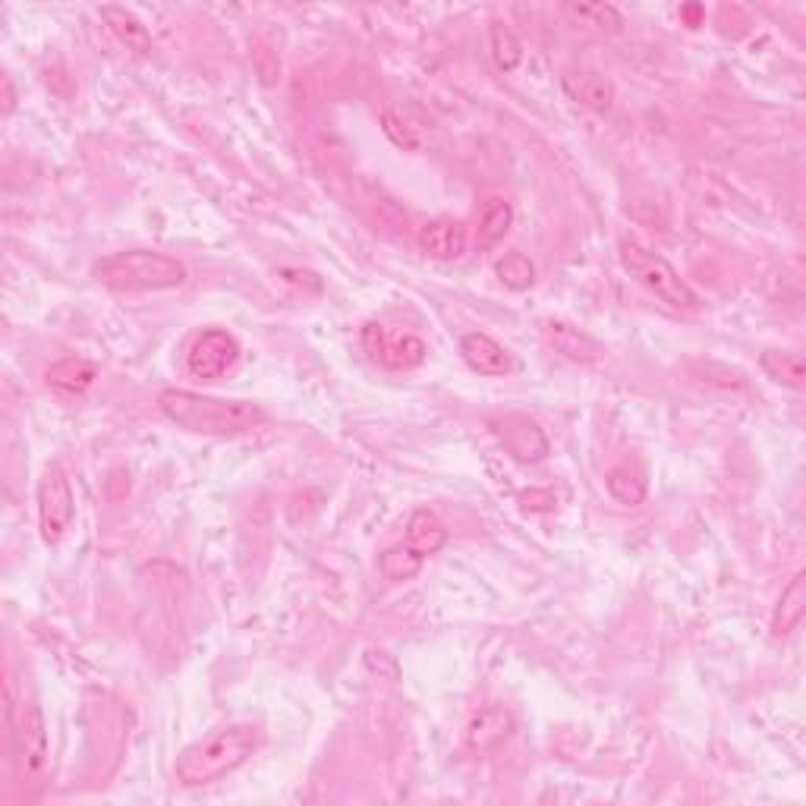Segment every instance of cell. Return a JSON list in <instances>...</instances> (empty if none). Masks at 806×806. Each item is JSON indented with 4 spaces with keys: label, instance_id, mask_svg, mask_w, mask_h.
I'll return each instance as SVG.
<instances>
[{
    "label": "cell",
    "instance_id": "cell-13",
    "mask_svg": "<svg viewBox=\"0 0 806 806\" xmlns=\"http://www.w3.org/2000/svg\"><path fill=\"white\" fill-rule=\"evenodd\" d=\"M542 331L549 337L551 347H554L561 356L573 359V363L590 366V363H599V359L605 356L602 344H599L595 337H590L586 331H580V328H573V325H564V322H545Z\"/></svg>",
    "mask_w": 806,
    "mask_h": 806
},
{
    "label": "cell",
    "instance_id": "cell-12",
    "mask_svg": "<svg viewBox=\"0 0 806 806\" xmlns=\"http://www.w3.org/2000/svg\"><path fill=\"white\" fill-rule=\"evenodd\" d=\"M460 354L463 363L472 373L486 375V378H498V375L511 373V356L508 350L494 340V337L482 335V331H470L460 337Z\"/></svg>",
    "mask_w": 806,
    "mask_h": 806
},
{
    "label": "cell",
    "instance_id": "cell-22",
    "mask_svg": "<svg viewBox=\"0 0 806 806\" xmlns=\"http://www.w3.org/2000/svg\"><path fill=\"white\" fill-rule=\"evenodd\" d=\"M422 564H426V554H419L414 545H391V549L381 554V573L391 583L414 580L416 573L422 571Z\"/></svg>",
    "mask_w": 806,
    "mask_h": 806
},
{
    "label": "cell",
    "instance_id": "cell-2",
    "mask_svg": "<svg viewBox=\"0 0 806 806\" xmlns=\"http://www.w3.org/2000/svg\"><path fill=\"white\" fill-rule=\"evenodd\" d=\"M262 744L256 725H231L183 749L174 763V775L183 787H202L227 778L231 772L246 766Z\"/></svg>",
    "mask_w": 806,
    "mask_h": 806
},
{
    "label": "cell",
    "instance_id": "cell-8",
    "mask_svg": "<svg viewBox=\"0 0 806 806\" xmlns=\"http://www.w3.org/2000/svg\"><path fill=\"white\" fill-rule=\"evenodd\" d=\"M363 347L369 350L373 359H378L381 366H388L394 373H407L422 366L426 359V344L416 335H397L388 337V331L381 325H366L363 328Z\"/></svg>",
    "mask_w": 806,
    "mask_h": 806
},
{
    "label": "cell",
    "instance_id": "cell-4",
    "mask_svg": "<svg viewBox=\"0 0 806 806\" xmlns=\"http://www.w3.org/2000/svg\"><path fill=\"white\" fill-rule=\"evenodd\" d=\"M621 265L628 268L630 275L636 277L652 296H659L665 306L671 309H681V313H696L700 309V296L693 294L684 277L677 275V268L671 265L669 258L659 256L646 249L643 243L636 239H621Z\"/></svg>",
    "mask_w": 806,
    "mask_h": 806
},
{
    "label": "cell",
    "instance_id": "cell-24",
    "mask_svg": "<svg viewBox=\"0 0 806 806\" xmlns=\"http://www.w3.org/2000/svg\"><path fill=\"white\" fill-rule=\"evenodd\" d=\"M564 13L573 22L595 25V29H609V32H618L624 25V17L611 3H564Z\"/></svg>",
    "mask_w": 806,
    "mask_h": 806
},
{
    "label": "cell",
    "instance_id": "cell-29",
    "mask_svg": "<svg viewBox=\"0 0 806 806\" xmlns=\"http://www.w3.org/2000/svg\"><path fill=\"white\" fill-rule=\"evenodd\" d=\"M681 17H684L690 25H700V20H703V7H684V10H681Z\"/></svg>",
    "mask_w": 806,
    "mask_h": 806
},
{
    "label": "cell",
    "instance_id": "cell-21",
    "mask_svg": "<svg viewBox=\"0 0 806 806\" xmlns=\"http://www.w3.org/2000/svg\"><path fill=\"white\" fill-rule=\"evenodd\" d=\"M605 486H609L611 498H614L618 504H628V508L643 504V501H646V492H650L646 479H643L640 472L630 470V467H614V470H609Z\"/></svg>",
    "mask_w": 806,
    "mask_h": 806
},
{
    "label": "cell",
    "instance_id": "cell-19",
    "mask_svg": "<svg viewBox=\"0 0 806 806\" xmlns=\"http://www.w3.org/2000/svg\"><path fill=\"white\" fill-rule=\"evenodd\" d=\"M759 366L763 373L775 381V385H785L790 391H804L806 385V366L800 354H790V350H766L759 356Z\"/></svg>",
    "mask_w": 806,
    "mask_h": 806
},
{
    "label": "cell",
    "instance_id": "cell-27",
    "mask_svg": "<svg viewBox=\"0 0 806 806\" xmlns=\"http://www.w3.org/2000/svg\"><path fill=\"white\" fill-rule=\"evenodd\" d=\"M381 123H385V136L391 139L394 145H400V149L414 152L416 139L410 136V130H404V126H400V123L394 120V114H385V118H381Z\"/></svg>",
    "mask_w": 806,
    "mask_h": 806
},
{
    "label": "cell",
    "instance_id": "cell-15",
    "mask_svg": "<svg viewBox=\"0 0 806 806\" xmlns=\"http://www.w3.org/2000/svg\"><path fill=\"white\" fill-rule=\"evenodd\" d=\"M101 20L108 22V29L114 32V39L126 48V51H136V54H152L155 41L152 32L142 25L136 13H130L126 7H101Z\"/></svg>",
    "mask_w": 806,
    "mask_h": 806
},
{
    "label": "cell",
    "instance_id": "cell-1",
    "mask_svg": "<svg viewBox=\"0 0 806 806\" xmlns=\"http://www.w3.org/2000/svg\"><path fill=\"white\" fill-rule=\"evenodd\" d=\"M157 407L177 429L193 435H246L268 422V414L253 400L212 397L183 388L157 394Z\"/></svg>",
    "mask_w": 806,
    "mask_h": 806
},
{
    "label": "cell",
    "instance_id": "cell-17",
    "mask_svg": "<svg viewBox=\"0 0 806 806\" xmlns=\"http://www.w3.org/2000/svg\"><path fill=\"white\" fill-rule=\"evenodd\" d=\"M513 224V208L508 198H489L482 217H479V227H476V246L479 249H492L498 246L504 236L511 234Z\"/></svg>",
    "mask_w": 806,
    "mask_h": 806
},
{
    "label": "cell",
    "instance_id": "cell-3",
    "mask_svg": "<svg viewBox=\"0 0 806 806\" xmlns=\"http://www.w3.org/2000/svg\"><path fill=\"white\" fill-rule=\"evenodd\" d=\"M92 277L114 294H161V290L183 287L190 272L180 258L167 253L126 249V253L99 258L92 265Z\"/></svg>",
    "mask_w": 806,
    "mask_h": 806
},
{
    "label": "cell",
    "instance_id": "cell-10",
    "mask_svg": "<svg viewBox=\"0 0 806 806\" xmlns=\"http://www.w3.org/2000/svg\"><path fill=\"white\" fill-rule=\"evenodd\" d=\"M419 249L426 253L429 258H438V262H453L467 253V243H470V234H467V224L463 221H453V217H435L429 224L419 227V236H416Z\"/></svg>",
    "mask_w": 806,
    "mask_h": 806
},
{
    "label": "cell",
    "instance_id": "cell-7",
    "mask_svg": "<svg viewBox=\"0 0 806 806\" xmlns=\"http://www.w3.org/2000/svg\"><path fill=\"white\" fill-rule=\"evenodd\" d=\"M239 363V340L224 328H208L190 344L186 354V369L193 378L202 381H217Z\"/></svg>",
    "mask_w": 806,
    "mask_h": 806
},
{
    "label": "cell",
    "instance_id": "cell-6",
    "mask_svg": "<svg viewBox=\"0 0 806 806\" xmlns=\"http://www.w3.org/2000/svg\"><path fill=\"white\" fill-rule=\"evenodd\" d=\"M76 517L73 486L60 463H51L39 479V530L44 545H58Z\"/></svg>",
    "mask_w": 806,
    "mask_h": 806
},
{
    "label": "cell",
    "instance_id": "cell-23",
    "mask_svg": "<svg viewBox=\"0 0 806 806\" xmlns=\"http://www.w3.org/2000/svg\"><path fill=\"white\" fill-rule=\"evenodd\" d=\"M494 275H498V280L508 290L523 294V290H530L532 284H535V265L523 253H504V256L494 262Z\"/></svg>",
    "mask_w": 806,
    "mask_h": 806
},
{
    "label": "cell",
    "instance_id": "cell-26",
    "mask_svg": "<svg viewBox=\"0 0 806 806\" xmlns=\"http://www.w3.org/2000/svg\"><path fill=\"white\" fill-rule=\"evenodd\" d=\"M520 511H527V513H549L554 511V504H558V498H554V492H549V489H530V492H523L520 498Z\"/></svg>",
    "mask_w": 806,
    "mask_h": 806
},
{
    "label": "cell",
    "instance_id": "cell-20",
    "mask_svg": "<svg viewBox=\"0 0 806 806\" xmlns=\"http://www.w3.org/2000/svg\"><path fill=\"white\" fill-rule=\"evenodd\" d=\"M489 51H492L494 67L501 73H513L520 67V60H523V44L513 35L511 25H504V22L489 25Z\"/></svg>",
    "mask_w": 806,
    "mask_h": 806
},
{
    "label": "cell",
    "instance_id": "cell-11",
    "mask_svg": "<svg viewBox=\"0 0 806 806\" xmlns=\"http://www.w3.org/2000/svg\"><path fill=\"white\" fill-rule=\"evenodd\" d=\"M513 712L501 703L479 708L467 725V744L472 753H492L513 734Z\"/></svg>",
    "mask_w": 806,
    "mask_h": 806
},
{
    "label": "cell",
    "instance_id": "cell-5",
    "mask_svg": "<svg viewBox=\"0 0 806 806\" xmlns=\"http://www.w3.org/2000/svg\"><path fill=\"white\" fill-rule=\"evenodd\" d=\"M7 725L17 753V766L25 778H35L48 759V731L44 715L32 696H25L13 681H7Z\"/></svg>",
    "mask_w": 806,
    "mask_h": 806
},
{
    "label": "cell",
    "instance_id": "cell-16",
    "mask_svg": "<svg viewBox=\"0 0 806 806\" xmlns=\"http://www.w3.org/2000/svg\"><path fill=\"white\" fill-rule=\"evenodd\" d=\"M44 381H48L54 391L85 394L95 381H99V369H95L89 359H60V363H54V366L44 373Z\"/></svg>",
    "mask_w": 806,
    "mask_h": 806
},
{
    "label": "cell",
    "instance_id": "cell-28",
    "mask_svg": "<svg viewBox=\"0 0 806 806\" xmlns=\"http://www.w3.org/2000/svg\"><path fill=\"white\" fill-rule=\"evenodd\" d=\"M17 108V95H13V79L3 76V118H10Z\"/></svg>",
    "mask_w": 806,
    "mask_h": 806
},
{
    "label": "cell",
    "instance_id": "cell-18",
    "mask_svg": "<svg viewBox=\"0 0 806 806\" xmlns=\"http://www.w3.org/2000/svg\"><path fill=\"white\" fill-rule=\"evenodd\" d=\"M407 545H414L419 554L429 558V554L448 545V530H445V523L432 511H416L407 520Z\"/></svg>",
    "mask_w": 806,
    "mask_h": 806
},
{
    "label": "cell",
    "instance_id": "cell-9",
    "mask_svg": "<svg viewBox=\"0 0 806 806\" xmlns=\"http://www.w3.org/2000/svg\"><path fill=\"white\" fill-rule=\"evenodd\" d=\"M492 426L517 463H539V460H545V453H549V438H545V432L532 422L530 416L511 414L504 416V419H494Z\"/></svg>",
    "mask_w": 806,
    "mask_h": 806
},
{
    "label": "cell",
    "instance_id": "cell-25",
    "mask_svg": "<svg viewBox=\"0 0 806 806\" xmlns=\"http://www.w3.org/2000/svg\"><path fill=\"white\" fill-rule=\"evenodd\" d=\"M577 95L599 114L611 111V104H614V89H611L609 79L599 76V73H580L577 76Z\"/></svg>",
    "mask_w": 806,
    "mask_h": 806
},
{
    "label": "cell",
    "instance_id": "cell-14",
    "mask_svg": "<svg viewBox=\"0 0 806 806\" xmlns=\"http://www.w3.org/2000/svg\"><path fill=\"white\" fill-rule=\"evenodd\" d=\"M806 614V573L797 571L790 577L785 590H782V599L778 605L772 611V633L775 636H787L794 630L804 624Z\"/></svg>",
    "mask_w": 806,
    "mask_h": 806
}]
</instances>
